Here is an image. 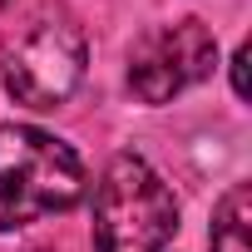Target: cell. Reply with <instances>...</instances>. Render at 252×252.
<instances>
[{"instance_id": "obj_1", "label": "cell", "mask_w": 252, "mask_h": 252, "mask_svg": "<svg viewBox=\"0 0 252 252\" xmlns=\"http://www.w3.org/2000/svg\"><path fill=\"white\" fill-rule=\"evenodd\" d=\"M89 64V40L84 25L60 5V0H45L35 5L0 45V79H5V94L25 109H55L64 104Z\"/></svg>"}, {"instance_id": "obj_2", "label": "cell", "mask_w": 252, "mask_h": 252, "mask_svg": "<svg viewBox=\"0 0 252 252\" xmlns=\"http://www.w3.org/2000/svg\"><path fill=\"white\" fill-rule=\"evenodd\" d=\"M79 198L84 163L64 139L35 124H0V232L69 213Z\"/></svg>"}, {"instance_id": "obj_3", "label": "cell", "mask_w": 252, "mask_h": 252, "mask_svg": "<svg viewBox=\"0 0 252 252\" xmlns=\"http://www.w3.org/2000/svg\"><path fill=\"white\" fill-rule=\"evenodd\" d=\"M178 232V203L163 173L139 154H114L94 188L99 252H163Z\"/></svg>"}, {"instance_id": "obj_4", "label": "cell", "mask_w": 252, "mask_h": 252, "mask_svg": "<svg viewBox=\"0 0 252 252\" xmlns=\"http://www.w3.org/2000/svg\"><path fill=\"white\" fill-rule=\"evenodd\" d=\"M218 64V40L203 20L183 15L168 25H154L129 50V89L139 104H168L198 79H208Z\"/></svg>"}, {"instance_id": "obj_5", "label": "cell", "mask_w": 252, "mask_h": 252, "mask_svg": "<svg viewBox=\"0 0 252 252\" xmlns=\"http://www.w3.org/2000/svg\"><path fill=\"white\" fill-rule=\"evenodd\" d=\"M213 252H252V188L232 183L222 193V203L213 208V232H208Z\"/></svg>"}, {"instance_id": "obj_6", "label": "cell", "mask_w": 252, "mask_h": 252, "mask_svg": "<svg viewBox=\"0 0 252 252\" xmlns=\"http://www.w3.org/2000/svg\"><path fill=\"white\" fill-rule=\"evenodd\" d=\"M242 64H247V50H237V55H232V89H237V94H247V79H242Z\"/></svg>"}, {"instance_id": "obj_7", "label": "cell", "mask_w": 252, "mask_h": 252, "mask_svg": "<svg viewBox=\"0 0 252 252\" xmlns=\"http://www.w3.org/2000/svg\"><path fill=\"white\" fill-rule=\"evenodd\" d=\"M0 5H5V0H0Z\"/></svg>"}]
</instances>
